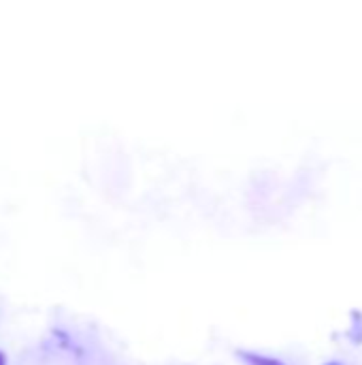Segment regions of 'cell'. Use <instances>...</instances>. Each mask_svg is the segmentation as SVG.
<instances>
[{
	"mask_svg": "<svg viewBox=\"0 0 362 365\" xmlns=\"http://www.w3.org/2000/svg\"><path fill=\"white\" fill-rule=\"evenodd\" d=\"M243 357H245L247 361H252L254 365H284V364H280L277 359L262 357V355H252V353H243Z\"/></svg>",
	"mask_w": 362,
	"mask_h": 365,
	"instance_id": "cell-1",
	"label": "cell"
},
{
	"mask_svg": "<svg viewBox=\"0 0 362 365\" xmlns=\"http://www.w3.org/2000/svg\"><path fill=\"white\" fill-rule=\"evenodd\" d=\"M0 365H4V355L0 353Z\"/></svg>",
	"mask_w": 362,
	"mask_h": 365,
	"instance_id": "cell-2",
	"label": "cell"
}]
</instances>
